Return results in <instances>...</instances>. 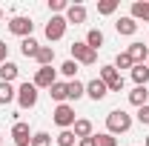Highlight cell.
<instances>
[{"instance_id": "17", "label": "cell", "mask_w": 149, "mask_h": 146, "mask_svg": "<svg viewBox=\"0 0 149 146\" xmlns=\"http://www.w3.org/2000/svg\"><path fill=\"white\" fill-rule=\"evenodd\" d=\"M132 80H135V86H146V83H149V69H146V63L132 66Z\"/></svg>"}, {"instance_id": "26", "label": "cell", "mask_w": 149, "mask_h": 146, "mask_svg": "<svg viewBox=\"0 0 149 146\" xmlns=\"http://www.w3.org/2000/svg\"><path fill=\"white\" fill-rule=\"evenodd\" d=\"M118 12V0H100L97 3V15H115Z\"/></svg>"}, {"instance_id": "1", "label": "cell", "mask_w": 149, "mask_h": 146, "mask_svg": "<svg viewBox=\"0 0 149 146\" xmlns=\"http://www.w3.org/2000/svg\"><path fill=\"white\" fill-rule=\"evenodd\" d=\"M132 129V115L123 109H112L106 115V132L109 135H126Z\"/></svg>"}, {"instance_id": "37", "label": "cell", "mask_w": 149, "mask_h": 146, "mask_svg": "<svg viewBox=\"0 0 149 146\" xmlns=\"http://www.w3.org/2000/svg\"><path fill=\"white\" fill-rule=\"evenodd\" d=\"M146 146H149V135H146Z\"/></svg>"}, {"instance_id": "29", "label": "cell", "mask_w": 149, "mask_h": 146, "mask_svg": "<svg viewBox=\"0 0 149 146\" xmlns=\"http://www.w3.org/2000/svg\"><path fill=\"white\" fill-rule=\"evenodd\" d=\"M97 138V146H118V138L109 135V132H103V135H95Z\"/></svg>"}, {"instance_id": "35", "label": "cell", "mask_w": 149, "mask_h": 146, "mask_svg": "<svg viewBox=\"0 0 149 146\" xmlns=\"http://www.w3.org/2000/svg\"><path fill=\"white\" fill-rule=\"evenodd\" d=\"M0 20H3V9H0Z\"/></svg>"}, {"instance_id": "8", "label": "cell", "mask_w": 149, "mask_h": 146, "mask_svg": "<svg viewBox=\"0 0 149 146\" xmlns=\"http://www.w3.org/2000/svg\"><path fill=\"white\" fill-rule=\"evenodd\" d=\"M32 129H29V123H23V120H15V126H12V140L17 146H32Z\"/></svg>"}, {"instance_id": "28", "label": "cell", "mask_w": 149, "mask_h": 146, "mask_svg": "<svg viewBox=\"0 0 149 146\" xmlns=\"http://www.w3.org/2000/svg\"><path fill=\"white\" fill-rule=\"evenodd\" d=\"M32 146H52L49 132H35V135H32Z\"/></svg>"}, {"instance_id": "23", "label": "cell", "mask_w": 149, "mask_h": 146, "mask_svg": "<svg viewBox=\"0 0 149 146\" xmlns=\"http://www.w3.org/2000/svg\"><path fill=\"white\" fill-rule=\"evenodd\" d=\"M66 89H69V100H80V97L86 95V83H80V80H69Z\"/></svg>"}, {"instance_id": "20", "label": "cell", "mask_w": 149, "mask_h": 146, "mask_svg": "<svg viewBox=\"0 0 149 146\" xmlns=\"http://www.w3.org/2000/svg\"><path fill=\"white\" fill-rule=\"evenodd\" d=\"M20 52H23V57H37V52H40V43H37L35 37H26V40L20 43Z\"/></svg>"}, {"instance_id": "12", "label": "cell", "mask_w": 149, "mask_h": 146, "mask_svg": "<svg viewBox=\"0 0 149 146\" xmlns=\"http://www.w3.org/2000/svg\"><path fill=\"white\" fill-rule=\"evenodd\" d=\"M126 55L132 57V63L138 66V63H146V57H149V49L143 46V43H132L129 49H126Z\"/></svg>"}, {"instance_id": "19", "label": "cell", "mask_w": 149, "mask_h": 146, "mask_svg": "<svg viewBox=\"0 0 149 146\" xmlns=\"http://www.w3.org/2000/svg\"><path fill=\"white\" fill-rule=\"evenodd\" d=\"M17 63H12V60H6V63H3V66H0V80H3V83H12V80H15V77H17Z\"/></svg>"}, {"instance_id": "10", "label": "cell", "mask_w": 149, "mask_h": 146, "mask_svg": "<svg viewBox=\"0 0 149 146\" xmlns=\"http://www.w3.org/2000/svg\"><path fill=\"white\" fill-rule=\"evenodd\" d=\"M106 95H109V89H106V83H103L100 77H95V80L86 83V97H92V100H103Z\"/></svg>"}, {"instance_id": "33", "label": "cell", "mask_w": 149, "mask_h": 146, "mask_svg": "<svg viewBox=\"0 0 149 146\" xmlns=\"http://www.w3.org/2000/svg\"><path fill=\"white\" fill-rule=\"evenodd\" d=\"M9 60V46H6V40H0V66Z\"/></svg>"}, {"instance_id": "30", "label": "cell", "mask_w": 149, "mask_h": 146, "mask_svg": "<svg viewBox=\"0 0 149 146\" xmlns=\"http://www.w3.org/2000/svg\"><path fill=\"white\" fill-rule=\"evenodd\" d=\"M60 72L66 74V77H72V80H74V74H77V63H74V60H66V63L60 66Z\"/></svg>"}, {"instance_id": "32", "label": "cell", "mask_w": 149, "mask_h": 146, "mask_svg": "<svg viewBox=\"0 0 149 146\" xmlns=\"http://www.w3.org/2000/svg\"><path fill=\"white\" fill-rule=\"evenodd\" d=\"M138 120H141V123H149V103L138 109Z\"/></svg>"}, {"instance_id": "21", "label": "cell", "mask_w": 149, "mask_h": 146, "mask_svg": "<svg viewBox=\"0 0 149 146\" xmlns=\"http://www.w3.org/2000/svg\"><path fill=\"white\" fill-rule=\"evenodd\" d=\"M86 46L97 52V49L103 46V32H100V29H89V32H86Z\"/></svg>"}, {"instance_id": "14", "label": "cell", "mask_w": 149, "mask_h": 146, "mask_svg": "<svg viewBox=\"0 0 149 146\" xmlns=\"http://www.w3.org/2000/svg\"><path fill=\"white\" fill-rule=\"evenodd\" d=\"M132 20H143V23H149V0H135L132 3Z\"/></svg>"}, {"instance_id": "2", "label": "cell", "mask_w": 149, "mask_h": 146, "mask_svg": "<svg viewBox=\"0 0 149 146\" xmlns=\"http://www.w3.org/2000/svg\"><path fill=\"white\" fill-rule=\"evenodd\" d=\"M69 52H72V60L77 66H95L97 63V52L86 46V40H74L72 46H69Z\"/></svg>"}, {"instance_id": "27", "label": "cell", "mask_w": 149, "mask_h": 146, "mask_svg": "<svg viewBox=\"0 0 149 146\" xmlns=\"http://www.w3.org/2000/svg\"><path fill=\"white\" fill-rule=\"evenodd\" d=\"M132 66H135V63H132V57L126 55V52H120V55L115 57V69H118V72H120V69H132Z\"/></svg>"}, {"instance_id": "7", "label": "cell", "mask_w": 149, "mask_h": 146, "mask_svg": "<svg viewBox=\"0 0 149 146\" xmlns=\"http://www.w3.org/2000/svg\"><path fill=\"white\" fill-rule=\"evenodd\" d=\"M66 26H69V23H66L63 15H52V20L46 23V37H49V40H60V37L66 35Z\"/></svg>"}, {"instance_id": "5", "label": "cell", "mask_w": 149, "mask_h": 146, "mask_svg": "<svg viewBox=\"0 0 149 146\" xmlns=\"http://www.w3.org/2000/svg\"><path fill=\"white\" fill-rule=\"evenodd\" d=\"M52 120H55L60 129H72L77 117H74V109L69 106V103H57L55 112H52Z\"/></svg>"}, {"instance_id": "36", "label": "cell", "mask_w": 149, "mask_h": 146, "mask_svg": "<svg viewBox=\"0 0 149 146\" xmlns=\"http://www.w3.org/2000/svg\"><path fill=\"white\" fill-rule=\"evenodd\" d=\"M146 69H149V57H146Z\"/></svg>"}, {"instance_id": "31", "label": "cell", "mask_w": 149, "mask_h": 146, "mask_svg": "<svg viewBox=\"0 0 149 146\" xmlns=\"http://www.w3.org/2000/svg\"><path fill=\"white\" fill-rule=\"evenodd\" d=\"M49 9H52V12H66V9H69V3H66V0H49Z\"/></svg>"}, {"instance_id": "9", "label": "cell", "mask_w": 149, "mask_h": 146, "mask_svg": "<svg viewBox=\"0 0 149 146\" xmlns=\"http://www.w3.org/2000/svg\"><path fill=\"white\" fill-rule=\"evenodd\" d=\"M32 83H35L37 89H52V86L57 83V74H55V69H52V66H40Z\"/></svg>"}, {"instance_id": "24", "label": "cell", "mask_w": 149, "mask_h": 146, "mask_svg": "<svg viewBox=\"0 0 149 146\" xmlns=\"http://www.w3.org/2000/svg\"><path fill=\"white\" fill-rule=\"evenodd\" d=\"M35 60L40 66H52V63H55V49H52V46H40V52H37Z\"/></svg>"}, {"instance_id": "22", "label": "cell", "mask_w": 149, "mask_h": 146, "mask_svg": "<svg viewBox=\"0 0 149 146\" xmlns=\"http://www.w3.org/2000/svg\"><path fill=\"white\" fill-rule=\"evenodd\" d=\"M49 95H52V100H57V103H66V100H69V89H66V83H60V80L49 89Z\"/></svg>"}, {"instance_id": "16", "label": "cell", "mask_w": 149, "mask_h": 146, "mask_svg": "<svg viewBox=\"0 0 149 146\" xmlns=\"http://www.w3.org/2000/svg\"><path fill=\"white\" fill-rule=\"evenodd\" d=\"M129 103H132V106H138V109H141V106H146V103H149L146 86H135V89L129 92Z\"/></svg>"}, {"instance_id": "25", "label": "cell", "mask_w": 149, "mask_h": 146, "mask_svg": "<svg viewBox=\"0 0 149 146\" xmlns=\"http://www.w3.org/2000/svg\"><path fill=\"white\" fill-rule=\"evenodd\" d=\"M74 132L72 129H60V135H57V146H74Z\"/></svg>"}, {"instance_id": "4", "label": "cell", "mask_w": 149, "mask_h": 146, "mask_svg": "<svg viewBox=\"0 0 149 146\" xmlns=\"http://www.w3.org/2000/svg\"><path fill=\"white\" fill-rule=\"evenodd\" d=\"M109 92H123V74L118 72L115 66H100V74H97Z\"/></svg>"}, {"instance_id": "34", "label": "cell", "mask_w": 149, "mask_h": 146, "mask_svg": "<svg viewBox=\"0 0 149 146\" xmlns=\"http://www.w3.org/2000/svg\"><path fill=\"white\" fill-rule=\"evenodd\" d=\"M77 146H97V138H83V140H77Z\"/></svg>"}, {"instance_id": "6", "label": "cell", "mask_w": 149, "mask_h": 146, "mask_svg": "<svg viewBox=\"0 0 149 146\" xmlns=\"http://www.w3.org/2000/svg\"><path fill=\"white\" fill-rule=\"evenodd\" d=\"M9 32L17 37H32V32H35V23H32V17H23V15H17V17L9 20Z\"/></svg>"}, {"instance_id": "15", "label": "cell", "mask_w": 149, "mask_h": 146, "mask_svg": "<svg viewBox=\"0 0 149 146\" xmlns=\"http://www.w3.org/2000/svg\"><path fill=\"white\" fill-rule=\"evenodd\" d=\"M72 132H74V138H77V140H83V138H92V120H86V117H77V120H74V126H72Z\"/></svg>"}, {"instance_id": "18", "label": "cell", "mask_w": 149, "mask_h": 146, "mask_svg": "<svg viewBox=\"0 0 149 146\" xmlns=\"http://www.w3.org/2000/svg\"><path fill=\"white\" fill-rule=\"evenodd\" d=\"M12 100H17V89H15L12 83H3V80H0V106H6V103H12Z\"/></svg>"}, {"instance_id": "3", "label": "cell", "mask_w": 149, "mask_h": 146, "mask_svg": "<svg viewBox=\"0 0 149 146\" xmlns=\"http://www.w3.org/2000/svg\"><path fill=\"white\" fill-rule=\"evenodd\" d=\"M37 86L35 83H20L17 86V103H20V109H35L37 106Z\"/></svg>"}, {"instance_id": "13", "label": "cell", "mask_w": 149, "mask_h": 146, "mask_svg": "<svg viewBox=\"0 0 149 146\" xmlns=\"http://www.w3.org/2000/svg\"><path fill=\"white\" fill-rule=\"evenodd\" d=\"M115 29H118V35H123V37H132L135 32H138V20H132V17H118Z\"/></svg>"}, {"instance_id": "11", "label": "cell", "mask_w": 149, "mask_h": 146, "mask_svg": "<svg viewBox=\"0 0 149 146\" xmlns=\"http://www.w3.org/2000/svg\"><path fill=\"white\" fill-rule=\"evenodd\" d=\"M66 23H74V26L86 23V6H80V3H72V6L66 9Z\"/></svg>"}, {"instance_id": "38", "label": "cell", "mask_w": 149, "mask_h": 146, "mask_svg": "<svg viewBox=\"0 0 149 146\" xmlns=\"http://www.w3.org/2000/svg\"><path fill=\"white\" fill-rule=\"evenodd\" d=\"M0 140H3V135H0Z\"/></svg>"}]
</instances>
